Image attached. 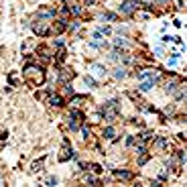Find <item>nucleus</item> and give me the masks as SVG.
<instances>
[{
	"label": "nucleus",
	"mask_w": 187,
	"mask_h": 187,
	"mask_svg": "<svg viewBox=\"0 0 187 187\" xmlns=\"http://www.w3.org/2000/svg\"><path fill=\"white\" fill-rule=\"evenodd\" d=\"M23 77H25L27 85L37 88V85H41L45 81V71H43V67H37V65H27L25 71H23Z\"/></svg>",
	"instance_id": "nucleus-1"
},
{
	"label": "nucleus",
	"mask_w": 187,
	"mask_h": 187,
	"mask_svg": "<svg viewBox=\"0 0 187 187\" xmlns=\"http://www.w3.org/2000/svg\"><path fill=\"white\" fill-rule=\"evenodd\" d=\"M102 114H104V118H106V122L112 124L114 120H116V116L120 114V102H118V100H110V102H104V106H102Z\"/></svg>",
	"instance_id": "nucleus-2"
},
{
	"label": "nucleus",
	"mask_w": 187,
	"mask_h": 187,
	"mask_svg": "<svg viewBox=\"0 0 187 187\" xmlns=\"http://www.w3.org/2000/svg\"><path fill=\"white\" fill-rule=\"evenodd\" d=\"M136 8H138L136 0H124L122 4H120V12H122V15H132Z\"/></svg>",
	"instance_id": "nucleus-3"
},
{
	"label": "nucleus",
	"mask_w": 187,
	"mask_h": 187,
	"mask_svg": "<svg viewBox=\"0 0 187 187\" xmlns=\"http://www.w3.org/2000/svg\"><path fill=\"white\" fill-rule=\"evenodd\" d=\"M69 157H75L73 151H71V147H69L67 140H63V147H61V153H59V161H67Z\"/></svg>",
	"instance_id": "nucleus-4"
},
{
	"label": "nucleus",
	"mask_w": 187,
	"mask_h": 187,
	"mask_svg": "<svg viewBox=\"0 0 187 187\" xmlns=\"http://www.w3.org/2000/svg\"><path fill=\"white\" fill-rule=\"evenodd\" d=\"M33 29H35V33H37V35H41V37H47V35H51V31L47 29V23H43V20L35 23V25H33Z\"/></svg>",
	"instance_id": "nucleus-5"
},
{
	"label": "nucleus",
	"mask_w": 187,
	"mask_h": 187,
	"mask_svg": "<svg viewBox=\"0 0 187 187\" xmlns=\"http://www.w3.org/2000/svg\"><path fill=\"white\" fill-rule=\"evenodd\" d=\"M65 29H67V20H57V23H53V27H51V35H59V33H63Z\"/></svg>",
	"instance_id": "nucleus-6"
},
{
	"label": "nucleus",
	"mask_w": 187,
	"mask_h": 187,
	"mask_svg": "<svg viewBox=\"0 0 187 187\" xmlns=\"http://www.w3.org/2000/svg\"><path fill=\"white\" fill-rule=\"evenodd\" d=\"M114 177H116V179H122V181H132V179H134V173L132 171H122V169H120V171H114Z\"/></svg>",
	"instance_id": "nucleus-7"
},
{
	"label": "nucleus",
	"mask_w": 187,
	"mask_h": 187,
	"mask_svg": "<svg viewBox=\"0 0 187 187\" xmlns=\"http://www.w3.org/2000/svg\"><path fill=\"white\" fill-rule=\"evenodd\" d=\"M47 104H49V106H55V108H61V106H63V98H61V96H55V94H49Z\"/></svg>",
	"instance_id": "nucleus-8"
},
{
	"label": "nucleus",
	"mask_w": 187,
	"mask_h": 187,
	"mask_svg": "<svg viewBox=\"0 0 187 187\" xmlns=\"http://www.w3.org/2000/svg\"><path fill=\"white\" fill-rule=\"evenodd\" d=\"M89 69H92L98 77H104V75H106V67H104V65H100V63H92V67H89Z\"/></svg>",
	"instance_id": "nucleus-9"
},
{
	"label": "nucleus",
	"mask_w": 187,
	"mask_h": 187,
	"mask_svg": "<svg viewBox=\"0 0 187 187\" xmlns=\"http://www.w3.org/2000/svg\"><path fill=\"white\" fill-rule=\"evenodd\" d=\"M155 88V81L153 79H143V81H140V85H138V89H140V92H148V89H153Z\"/></svg>",
	"instance_id": "nucleus-10"
},
{
	"label": "nucleus",
	"mask_w": 187,
	"mask_h": 187,
	"mask_svg": "<svg viewBox=\"0 0 187 187\" xmlns=\"http://www.w3.org/2000/svg\"><path fill=\"white\" fill-rule=\"evenodd\" d=\"M85 100H88L85 96H73V98H71V108H79Z\"/></svg>",
	"instance_id": "nucleus-11"
},
{
	"label": "nucleus",
	"mask_w": 187,
	"mask_h": 187,
	"mask_svg": "<svg viewBox=\"0 0 187 187\" xmlns=\"http://www.w3.org/2000/svg\"><path fill=\"white\" fill-rule=\"evenodd\" d=\"M177 88H179L177 81H171V84L167 81V85H165V92H167V94H175V92H177Z\"/></svg>",
	"instance_id": "nucleus-12"
},
{
	"label": "nucleus",
	"mask_w": 187,
	"mask_h": 187,
	"mask_svg": "<svg viewBox=\"0 0 187 187\" xmlns=\"http://www.w3.org/2000/svg\"><path fill=\"white\" fill-rule=\"evenodd\" d=\"M69 77H73V71H69V69H61V73H59L61 81H67Z\"/></svg>",
	"instance_id": "nucleus-13"
},
{
	"label": "nucleus",
	"mask_w": 187,
	"mask_h": 187,
	"mask_svg": "<svg viewBox=\"0 0 187 187\" xmlns=\"http://www.w3.org/2000/svg\"><path fill=\"white\" fill-rule=\"evenodd\" d=\"M114 77H116V79H124V77H126V69H124V67H116V69H114Z\"/></svg>",
	"instance_id": "nucleus-14"
},
{
	"label": "nucleus",
	"mask_w": 187,
	"mask_h": 187,
	"mask_svg": "<svg viewBox=\"0 0 187 187\" xmlns=\"http://www.w3.org/2000/svg\"><path fill=\"white\" fill-rule=\"evenodd\" d=\"M114 134H116V130H114V126H108L106 130H104V138H108V140H112Z\"/></svg>",
	"instance_id": "nucleus-15"
},
{
	"label": "nucleus",
	"mask_w": 187,
	"mask_h": 187,
	"mask_svg": "<svg viewBox=\"0 0 187 187\" xmlns=\"http://www.w3.org/2000/svg\"><path fill=\"white\" fill-rule=\"evenodd\" d=\"M67 126L71 128V130H77V128H79V122H77V118H73V116H69V122H67Z\"/></svg>",
	"instance_id": "nucleus-16"
},
{
	"label": "nucleus",
	"mask_w": 187,
	"mask_h": 187,
	"mask_svg": "<svg viewBox=\"0 0 187 187\" xmlns=\"http://www.w3.org/2000/svg\"><path fill=\"white\" fill-rule=\"evenodd\" d=\"M41 169H43V159H41V161H35L33 165H31V171H35V173L41 171Z\"/></svg>",
	"instance_id": "nucleus-17"
},
{
	"label": "nucleus",
	"mask_w": 187,
	"mask_h": 187,
	"mask_svg": "<svg viewBox=\"0 0 187 187\" xmlns=\"http://www.w3.org/2000/svg\"><path fill=\"white\" fill-rule=\"evenodd\" d=\"M114 45H116V47H126V39H124V37H116V39H114Z\"/></svg>",
	"instance_id": "nucleus-18"
},
{
	"label": "nucleus",
	"mask_w": 187,
	"mask_h": 187,
	"mask_svg": "<svg viewBox=\"0 0 187 187\" xmlns=\"http://www.w3.org/2000/svg\"><path fill=\"white\" fill-rule=\"evenodd\" d=\"M69 12H71V15H75V16H79L81 15V6H69Z\"/></svg>",
	"instance_id": "nucleus-19"
},
{
	"label": "nucleus",
	"mask_w": 187,
	"mask_h": 187,
	"mask_svg": "<svg viewBox=\"0 0 187 187\" xmlns=\"http://www.w3.org/2000/svg\"><path fill=\"white\" fill-rule=\"evenodd\" d=\"M167 140H165V138H157V140H155V147H159V148H165L167 147Z\"/></svg>",
	"instance_id": "nucleus-20"
},
{
	"label": "nucleus",
	"mask_w": 187,
	"mask_h": 187,
	"mask_svg": "<svg viewBox=\"0 0 187 187\" xmlns=\"http://www.w3.org/2000/svg\"><path fill=\"white\" fill-rule=\"evenodd\" d=\"M84 81H85V85H89V88H96V79H94V77H89V75H85V77H84Z\"/></svg>",
	"instance_id": "nucleus-21"
},
{
	"label": "nucleus",
	"mask_w": 187,
	"mask_h": 187,
	"mask_svg": "<svg viewBox=\"0 0 187 187\" xmlns=\"http://www.w3.org/2000/svg\"><path fill=\"white\" fill-rule=\"evenodd\" d=\"M100 19H102V20H116V15H112V12H104Z\"/></svg>",
	"instance_id": "nucleus-22"
},
{
	"label": "nucleus",
	"mask_w": 187,
	"mask_h": 187,
	"mask_svg": "<svg viewBox=\"0 0 187 187\" xmlns=\"http://www.w3.org/2000/svg\"><path fill=\"white\" fill-rule=\"evenodd\" d=\"M57 61H59V63H63V61H65V51L61 49V47H59V51H57Z\"/></svg>",
	"instance_id": "nucleus-23"
},
{
	"label": "nucleus",
	"mask_w": 187,
	"mask_h": 187,
	"mask_svg": "<svg viewBox=\"0 0 187 187\" xmlns=\"http://www.w3.org/2000/svg\"><path fill=\"white\" fill-rule=\"evenodd\" d=\"M136 153L140 155V153H147V147H144V143H138L136 144Z\"/></svg>",
	"instance_id": "nucleus-24"
},
{
	"label": "nucleus",
	"mask_w": 187,
	"mask_h": 187,
	"mask_svg": "<svg viewBox=\"0 0 187 187\" xmlns=\"http://www.w3.org/2000/svg\"><path fill=\"white\" fill-rule=\"evenodd\" d=\"M148 157H151V155H144V153H140V159H138V165H144V163L148 161Z\"/></svg>",
	"instance_id": "nucleus-25"
},
{
	"label": "nucleus",
	"mask_w": 187,
	"mask_h": 187,
	"mask_svg": "<svg viewBox=\"0 0 187 187\" xmlns=\"http://www.w3.org/2000/svg\"><path fill=\"white\" fill-rule=\"evenodd\" d=\"M85 183H92V185H96V183H98V179L94 177V175H85Z\"/></svg>",
	"instance_id": "nucleus-26"
},
{
	"label": "nucleus",
	"mask_w": 187,
	"mask_h": 187,
	"mask_svg": "<svg viewBox=\"0 0 187 187\" xmlns=\"http://www.w3.org/2000/svg\"><path fill=\"white\" fill-rule=\"evenodd\" d=\"M153 136H155V134L147 130V132H143V134H140V140H148V138H153Z\"/></svg>",
	"instance_id": "nucleus-27"
},
{
	"label": "nucleus",
	"mask_w": 187,
	"mask_h": 187,
	"mask_svg": "<svg viewBox=\"0 0 187 187\" xmlns=\"http://www.w3.org/2000/svg\"><path fill=\"white\" fill-rule=\"evenodd\" d=\"M94 39H96V41H98V43H102V33H100V31H96V33H94Z\"/></svg>",
	"instance_id": "nucleus-28"
},
{
	"label": "nucleus",
	"mask_w": 187,
	"mask_h": 187,
	"mask_svg": "<svg viewBox=\"0 0 187 187\" xmlns=\"http://www.w3.org/2000/svg\"><path fill=\"white\" fill-rule=\"evenodd\" d=\"M63 88H65V94H71V96H73V88H71V85H69V84H65Z\"/></svg>",
	"instance_id": "nucleus-29"
},
{
	"label": "nucleus",
	"mask_w": 187,
	"mask_h": 187,
	"mask_svg": "<svg viewBox=\"0 0 187 187\" xmlns=\"http://www.w3.org/2000/svg\"><path fill=\"white\" fill-rule=\"evenodd\" d=\"M45 183H47V185H57V179H55V177H49Z\"/></svg>",
	"instance_id": "nucleus-30"
},
{
	"label": "nucleus",
	"mask_w": 187,
	"mask_h": 187,
	"mask_svg": "<svg viewBox=\"0 0 187 187\" xmlns=\"http://www.w3.org/2000/svg\"><path fill=\"white\" fill-rule=\"evenodd\" d=\"M110 31H112L110 27H102V29H100V33H102V35H110Z\"/></svg>",
	"instance_id": "nucleus-31"
},
{
	"label": "nucleus",
	"mask_w": 187,
	"mask_h": 187,
	"mask_svg": "<svg viewBox=\"0 0 187 187\" xmlns=\"http://www.w3.org/2000/svg\"><path fill=\"white\" fill-rule=\"evenodd\" d=\"M108 57H110V59H112V61H116V59H118V51H112V53H110Z\"/></svg>",
	"instance_id": "nucleus-32"
},
{
	"label": "nucleus",
	"mask_w": 187,
	"mask_h": 187,
	"mask_svg": "<svg viewBox=\"0 0 187 187\" xmlns=\"http://www.w3.org/2000/svg\"><path fill=\"white\" fill-rule=\"evenodd\" d=\"M92 171L94 173H102V167H100V165H92Z\"/></svg>",
	"instance_id": "nucleus-33"
},
{
	"label": "nucleus",
	"mask_w": 187,
	"mask_h": 187,
	"mask_svg": "<svg viewBox=\"0 0 187 187\" xmlns=\"http://www.w3.org/2000/svg\"><path fill=\"white\" fill-rule=\"evenodd\" d=\"M126 144H128V147H132V144H134V136H128L126 138Z\"/></svg>",
	"instance_id": "nucleus-34"
},
{
	"label": "nucleus",
	"mask_w": 187,
	"mask_h": 187,
	"mask_svg": "<svg viewBox=\"0 0 187 187\" xmlns=\"http://www.w3.org/2000/svg\"><path fill=\"white\" fill-rule=\"evenodd\" d=\"M81 132H84V136H89V128L88 126H81Z\"/></svg>",
	"instance_id": "nucleus-35"
},
{
	"label": "nucleus",
	"mask_w": 187,
	"mask_h": 187,
	"mask_svg": "<svg viewBox=\"0 0 187 187\" xmlns=\"http://www.w3.org/2000/svg\"><path fill=\"white\" fill-rule=\"evenodd\" d=\"M85 2H88V4H94V2H98V0H85Z\"/></svg>",
	"instance_id": "nucleus-36"
},
{
	"label": "nucleus",
	"mask_w": 187,
	"mask_h": 187,
	"mask_svg": "<svg viewBox=\"0 0 187 187\" xmlns=\"http://www.w3.org/2000/svg\"><path fill=\"white\" fill-rule=\"evenodd\" d=\"M159 2H161V4H167V2H169V0H159Z\"/></svg>",
	"instance_id": "nucleus-37"
},
{
	"label": "nucleus",
	"mask_w": 187,
	"mask_h": 187,
	"mask_svg": "<svg viewBox=\"0 0 187 187\" xmlns=\"http://www.w3.org/2000/svg\"><path fill=\"white\" fill-rule=\"evenodd\" d=\"M0 185H2V175H0Z\"/></svg>",
	"instance_id": "nucleus-38"
}]
</instances>
